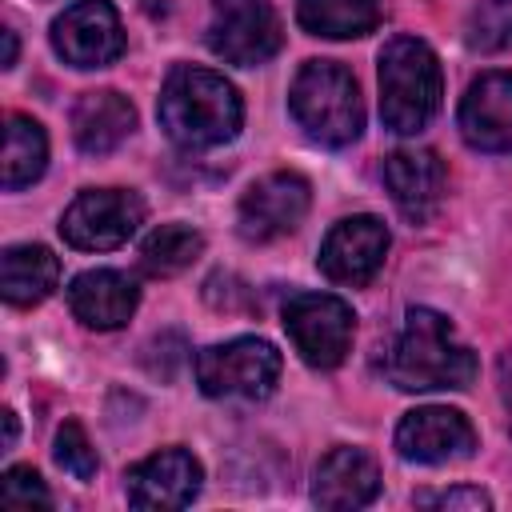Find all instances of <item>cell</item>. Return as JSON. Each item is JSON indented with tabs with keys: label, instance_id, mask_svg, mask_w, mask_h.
Returning <instances> with one entry per match:
<instances>
[{
	"label": "cell",
	"instance_id": "ffe728a7",
	"mask_svg": "<svg viewBox=\"0 0 512 512\" xmlns=\"http://www.w3.org/2000/svg\"><path fill=\"white\" fill-rule=\"evenodd\" d=\"M296 20L312 36L352 40L376 28L380 4L376 0H296Z\"/></svg>",
	"mask_w": 512,
	"mask_h": 512
},
{
	"label": "cell",
	"instance_id": "44dd1931",
	"mask_svg": "<svg viewBox=\"0 0 512 512\" xmlns=\"http://www.w3.org/2000/svg\"><path fill=\"white\" fill-rule=\"evenodd\" d=\"M48 164V136L28 116H8L4 128V188L16 192L32 184Z\"/></svg>",
	"mask_w": 512,
	"mask_h": 512
},
{
	"label": "cell",
	"instance_id": "cb8c5ba5",
	"mask_svg": "<svg viewBox=\"0 0 512 512\" xmlns=\"http://www.w3.org/2000/svg\"><path fill=\"white\" fill-rule=\"evenodd\" d=\"M56 464L76 476V480H92L96 476V448L88 440V432L76 424V420H64L60 432H56V448H52Z\"/></svg>",
	"mask_w": 512,
	"mask_h": 512
},
{
	"label": "cell",
	"instance_id": "3957f363",
	"mask_svg": "<svg viewBox=\"0 0 512 512\" xmlns=\"http://www.w3.org/2000/svg\"><path fill=\"white\" fill-rule=\"evenodd\" d=\"M444 96L436 52L416 36H396L380 52V116L392 132H420Z\"/></svg>",
	"mask_w": 512,
	"mask_h": 512
},
{
	"label": "cell",
	"instance_id": "e0dca14e",
	"mask_svg": "<svg viewBox=\"0 0 512 512\" xmlns=\"http://www.w3.org/2000/svg\"><path fill=\"white\" fill-rule=\"evenodd\" d=\"M136 300H140L136 284L116 268H92L68 284V304H72L76 320L88 328H100V332L120 328L136 312Z\"/></svg>",
	"mask_w": 512,
	"mask_h": 512
},
{
	"label": "cell",
	"instance_id": "30bf717a",
	"mask_svg": "<svg viewBox=\"0 0 512 512\" xmlns=\"http://www.w3.org/2000/svg\"><path fill=\"white\" fill-rule=\"evenodd\" d=\"M52 48L72 68H104L124 52V28L108 0H76L52 20Z\"/></svg>",
	"mask_w": 512,
	"mask_h": 512
},
{
	"label": "cell",
	"instance_id": "8fae6325",
	"mask_svg": "<svg viewBox=\"0 0 512 512\" xmlns=\"http://www.w3.org/2000/svg\"><path fill=\"white\" fill-rule=\"evenodd\" d=\"M472 448H476V428L456 408L428 404L408 412L396 428V452L416 464H452L472 456Z\"/></svg>",
	"mask_w": 512,
	"mask_h": 512
},
{
	"label": "cell",
	"instance_id": "6da1fadb",
	"mask_svg": "<svg viewBox=\"0 0 512 512\" xmlns=\"http://www.w3.org/2000/svg\"><path fill=\"white\" fill-rule=\"evenodd\" d=\"M156 116H160V128L180 148H216L240 132L244 104L220 72L180 64L168 72L160 88Z\"/></svg>",
	"mask_w": 512,
	"mask_h": 512
},
{
	"label": "cell",
	"instance_id": "5b68a950",
	"mask_svg": "<svg viewBox=\"0 0 512 512\" xmlns=\"http://www.w3.org/2000/svg\"><path fill=\"white\" fill-rule=\"evenodd\" d=\"M196 380L216 400H264L280 380V352L256 336L212 344L196 356Z\"/></svg>",
	"mask_w": 512,
	"mask_h": 512
},
{
	"label": "cell",
	"instance_id": "603a6c76",
	"mask_svg": "<svg viewBox=\"0 0 512 512\" xmlns=\"http://www.w3.org/2000/svg\"><path fill=\"white\" fill-rule=\"evenodd\" d=\"M464 32L476 52H496L512 44V0H476Z\"/></svg>",
	"mask_w": 512,
	"mask_h": 512
},
{
	"label": "cell",
	"instance_id": "7a4b0ae2",
	"mask_svg": "<svg viewBox=\"0 0 512 512\" xmlns=\"http://www.w3.org/2000/svg\"><path fill=\"white\" fill-rule=\"evenodd\" d=\"M384 372L404 392H436V388H468L476 376V356L452 324L432 308H412L404 328L396 332Z\"/></svg>",
	"mask_w": 512,
	"mask_h": 512
},
{
	"label": "cell",
	"instance_id": "f1b7e54d",
	"mask_svg": "<svg viewBox=\"0 0 512 512\" xmlns=\"http://www.w3.org/2000/svg\"><path fill=\"white\" fill-rule=\"evenodd\" d=\"M12 440H16V416L12 408H4V448H12Z\"/></svg>",
	"mask_w": 512,
	"mask_h": 512
},
{
	"label": "cell",
	"instance_id": "4316f807",
	"mask_svg": "<svg viewBox=\"0 0 512 512\" xmlns=\"http://www.w3.org/2000/svg\"><path fill=\"white\" fill-rule=\"evenodd\" d=\"M500 388H504V400H508V408H512V352L500 360Z\"/></svg>",
	"mask_w": 512,
	"mask_h": 512
},
{
	"label": "cell",
	"instance_id": "83f0119b",
	"mask_svg": "<svg viewBox=\"0 0 512 512\" xmlns=\"http://www.w3.org/2000/svg\"><path fill=\"white\" fill-rule=\"evenodd\" d=\"M16 64V32H4V68Z\"/></svg>",
	"mask_w": 512,
	"mask_h": 512
},
{
	"label": "cell",
	"instance_id": "484cf974",
	"mask_svg": "<svg viewBox=\"0 0 512 512\" xmlns=\"http://www.w3.org/2000/svg\"><path fill=\"white\" fill-rule=\"evenodd\" d=\"M416 504H428V508H468V512H480V508H492L488 492L480 488H452V492H420Z\"/></svg>",
	"mask_w": 512,
	"mask_h": 512
},
{
	"label": "cell",
	"instance_id": "5bb4252c",
	"mask_svg": "<svg viewBox=\"0 0 512 512\" xmlns=\"http://www.w3.org/2000/svg\"><path fill=\"white\" fill-rule=\"evenodd\" d=\"M460 136L480 152H512V72H484L460 100Z\"/></svg>",
	"mask_w": 512,
	"mask_h": 512
},
{
	"label": "cell",
	"instance_id": "ba28073f",
	"mask_svg": "<svg viewBox=\"0 0 512 512\" xmlns=\"http://www.w3.org/2000/svg\"><path fill=\"white\" fill-rule=\"evenodd\" d=\"M144 220V204L128 188H92L80 192L60 220V236L80 252L120 248Z\"/></svg>",
	"mask_w": 512,
	"mask_h": 512
},
{
	"label": "cell",
	"instance_id": "8992f818",
	"mask_svg": "<svg viewBox=\"0 0 512 512\" xmlns=\"http://www.w3.org/2000/svg\"><path fill=\"white\" fill-rule=\"evenodd\" d=\"M284 332L292 336L296 352L312 368H336L356 332V316L340 296L328 292H296L284 304Z\"/></svg>",
	"mask_w": 512,
	"mask_h": 512
},
{
	"label": "cell",
	"instance_id": "52a82bcc",
	"mask_svg": "<svg viewBox=\"0 0 512 512\" xmlns=\"http://www.w3.org/2000/svg\"><path fill=\"white\" fill-rule=\"evenodd\" d=\"M284 44L280 16L272 0H212L208 48L240 68H256L272 60Z\"/></svg>",
	"mask_w": 512,
	"mask_h": 512
},
{
	"label": "cell",
	"instance_id": "4fadbf2b",
	"mask_svg": "<svg viewBox=\"0 0 512 512\" xmlns=\"http://www.w3.org/2000/svg\"><path fill=\"white\" fill-rule=\"evenodd\" d=\"M200 460L184 448H160L148 460L132 464L124 476L128 504L136 508H184L200 492Z\"/></svg>",
	"mask_w": 512,
	"mask_h": 512
},
{
	"label": "cell",
	"instance_id": "277c9868",
	"mask_svg": "<svg viewBox=\"0 0 512 512\" xmlns=\"http://www.w3.org/2000/svg\"><path fill=\"white\" fill-rule=\"evenodd\" d=\"M288 104H292L296 124L328 148L352 144L364 128L360 88H356L352 72L332 60H308L292 80Z\"/></svg>",
	"mask_w": 512,
	"mask_h": 512
},
{
	"label": "cell",
	"instance_id": "d4e9b609",
	"mask_svg": "<svg viewBox=\"0 0 512 512\" xmlns=\"http://www.w3.org/2000/svg\"><path fill=\"white\" fill-rule=\"evenodd\" d=\"M0 504L4 508H32V504H52V496L32 468H8L0 480Z\"/></svg>",
	"mask_w": 512,
	"mask_h": 512
},
{
	"label": "cell",
	"instance_id": "ac0fdd59",
	"mask_svg": "<svg viewBox=\"0 0 512 512\" xmlns=\"http://www.w3.org/2000/svg\"><path fill=\"white\" fill-rule=\"evenodd\" d=\"M132 128H136V108L128 104V96H120L112 88L84 92L72 108V136H76L80 152H88V156L112 152L120 140H128Z\"/></svg>",
	"mask_w": 512,
	"mask_h": 512
},
{
	"label": "cell",
	"instance_id": "2e32d148",
	"mask_svg": "<svg viewBox=\"0 0 512 512\" xmlns=\"http://www.w3.org/2000/svg\"><path fill=\"white\" fill-rule=\"evenodd\" d=\"M380 492V468L360 448H332L312 480V500L320 508H364Z\"/></svg>",
	"mask_w": 512,
	"mask_h": 512
},
{
	"label": "cell",
	"instance_id": "d6986e66",
	"mask_svg": "<svg viewBox=\"0 0 512 512\" xmlns=\"http://www.w3.org/2000/svg\"><path fill=\"white\" fill-rule=\"evenodd\" d=\"M60 280V264L44 244H12L0 260V284L4 300L16 308L40 304Z\"/></svg>",
	"mask_w": 512,
	"mask_h": 512
},
{
	"label": "cell",
	"instance_id": "9a60e30c",
	"mask_svg": "<svg viewBox=\"0 0 512 512\" xmlns=\"http://www.w3.org/2000/svg\"><path fill=\"white\" fill-rule=\"evenodd\" d=\"M444 164L428 148H400L384 160V184L392 192V204L404 212V220L424 224L440 200H444Z\"/></svg>",
	"mask_w": 512,
	"mask_h": 512
},
{
	"label": "cell",
	"instance_id": "9c48e42d",
	"mask_svg": "<svg viewBox=\"0 0 512 512\" xmlns=\"http://www.w3.org/2000/svg\"><path fill=\"white\" fill-rule=\"evenodd\" d=\"M312 204V188L304 176L296 172H272L264 180H256L236 208V228L244 240L252 244H268L288 236L292 228H300L304 212Z\"/></svg>",
	"mask_w": 512,
	"mask_h": 512
},
{
	"label": "cell",
	"instance_id": "7c38bea8",
	"mask_svg": "<svg viewBox=\"0 0 512 512\" xmlns=\"http://www.w3.org/2000/svg\"><path fill=\"white\" fill-rule=\"evenodd\" d=\"M388 256V228L376 216L340 220L320 244V272L336 284H368Z\"/></svg>",
	"mask_w": 512,
	"mask_h": 512
},
{
	"label": "cell",
	"instance_id": "7402d4cb",
	"mask_svg": "<svg viewBox=\"0 0 512 512\" xmlns=\"http://www.w3.org/2000/svg\"><path fill=\"white\" fill-rule=\"evenodd\" d=\"M204 252V236L188 224H160L140 244V268L148 276H176Z\"/></svg>",
	"mask_w": 512,
	"mask_h": 512
}]
</instances>
